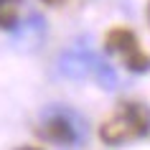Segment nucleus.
Returning a JSON list of instances; mask_svg holds the SVG:
<instances>
[{
    "label": "nucleus",
    "instance_id": "39448f33",
    "mask_svg": "<svg viewBox=\"0 0 150 150\" xmlns=\"http://www.w3.org/2000/svg\"><path fill=\"white\" fill-rule=\"evenodd\" d=\"M18 13H21V0H0V28L3 31L16 28Z\"/></svg>",
    "mask_w": 150,
    "mask_h": 150
},
{
    "label": "nucleus",
    "instance_id": "7ed1b4c3",
    "mask_svg": "<svg viewBox=\"0 0 150 150\" xmlns=\"http://www.w3.org/2000/svg\"><path fill=\"white\" fill-rule=\"evenodd\" d=\"M102 66H104V61H97L89 51H69L59 61L61 74L71 76V79H87V76H94L97 79L99 71H102Z\"/></svg>",
    "mask_w": 150,
    "mask_h": 150
},
{
    "label": "nucleus",
    "instance_id": "423d86ee",
    "mask_svg": "<svg viewBox=\"0 0 150 150\" xmlns=\"http://www.w3.org/2000/svg\"><path fill=\"white\" fill-rule=\"evenodd\" d=\"M43 3H46V5H64L66 0H43Z\"/></svg>",
    "mask_w": 150,
    "mask_h": 150
},
{
    "label": "nucleus",
    "instance_id": "0eeeda50",
    "mask_svg": "<svg viewBox=\"0 0 150 150\" xmlns=\"http://www.w3.org/2000/svg\"><path fill=\"white\" fill-rule=\"evenodd\" d=\"M18 150H43V148H36V145H23V148H18Z\"/></svg>",
    "mask_w": 150,
    "mask_h": 150
},
{
    "label": "nucleus",
    "instance_id": "f03ea898",
    "mask_svg": "<svg viewBox=\"0 0 150 150\" xmlns=\"http://www.w3.org/2000/svg\"><path fill=\"white\" fill-rule=\"evenodd\" d=\"M104 48L112 56H117L125 69L135 71V74L150 71V54L140 46V38L135 36L132 28H125V25L110 28L104 36Z\"/></svg>",
    "mask_w": 150,
    "mask_h": 150
},
{
    "label": "nucleus",
    "instance_id": "6e6552de",
    "mask_svg": "<svg viewBox=\"0 0 150 150\" xmlns=\"http://www.w3.org/2000/svg\"><path fill=\"white\" fill-rule=\"evenodd\" d=\"M148 21H150V5H148Z\"/></svg>",
    "mask_w": 150,
    "mask_h": 150
},
{
    "label": "nucleus",
    "instance_id": "20e7f679",
    "mask_svg": "<svg viewBox=\"0 0 150 150\" xmlns=\"http://www.w3.org/2000/svg\"><path fill=\"white\" fill-rule=\"evenodd\" d=\"M38 135L48 142H56V145H71V142H76V127H74L71 117H66L64 112H51L38 125Z\"/></svg>",
    "mask_w": 150,
    "mask_h": 150
},
{
    "label": "nucleus",
    "instance_id": "f257e3e1",
    "mask_svg": "<svg viewBox=\"0 0 150 150\" xmlns=\"http://www.w3.org/2000/svg\"><path fill=\"white\" fill-rule=\"evenodd\" d=\"M150 132V110L142 102H120L117 110L99 125V140L104 145H122V142L145 137Z\"/></svg>",
    "mask_w": 150,
    "mask_h": 150
}]
</instances>
